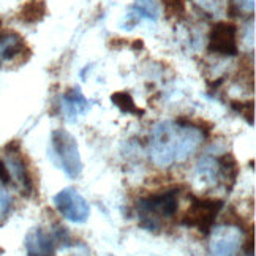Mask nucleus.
Listing matches in <instances>:
<instances>
[{
  "label": "nucleus",
  "mask_w": 256,
  "mask_h": 256,
  "mask_svg": "<svg viewBox=\"0 0 256 256\" xmlns=\"http://www.w3.org/2000/svg\"><path fill=\"white\" fill-rule=\"evenodd\" d=\"M132 12H134L140 18H146L149 21H156L158 19V4L155 0H138L132 6Z\"/></svg>",
  "instance_id": "nucleus-15"
},
{
  "label": "nucleus",
  "mask_w": 256,
  "mask_h": 256,
  "mask_svg": "<svg viewBox=\"0 0 256 256\" xmlns=\"http://www.w3.org/2000/svg\"><path fill=\"white\" fill-rule=\"evenodd\" d=\"M256 8V0H231L230 16L253 14Z\"/></svg>",
  "instance_id": "nucleus-16"
},
{
  "label": "nucleus",
  "mask_w": 256,
  "mask_h": 256,
  "mask_svg": "<svg viewBox=\"0 0 256 256\" xmlns=\"http://www.w3.org/2000/svg\"><path fill=\"white\" fill-rule=\"evenodd\" d=\"M27 256H56L54 236L46 232L43 228H32L26 236Z\"/></svg>",
  "instance_id": "nucleus-9"
},
{
  "label": "nucleus",
  "mask_w": 256,
  "mask_h": 256,
  "mask_svg": "<svg viewBox=\"0 0 256 256\" xmlns=\"http://www.w3.org/2000/svg\"><path fill=\"white\" fill-rule=\"evenodd\" d=\"M209 234L210 256H239L244 245V231L238 224H220Z\"/></svg>",
  "instance_id": "nucleus-5"
},
{
  "label": "nucleus",
  "mask_w": 256,
  "mask_h": 256,
  "mask_svg": "<svg viewBox=\"0 0 256 256\" xmlns=\"http://www.w3.org/2000/svg\"><path fill=\"white\" fill-rule=\"evenodd\" d=\"M90 103L82 95L80 87L68 88V92L62 96V112L68 122H76L78 114L87 112Z\"/></svg>",
  "instance_id": "nucleus-11"
},
{
  "label": "nucleus",
  "mask_w": 256,
  "mask_h": 256,
  "mask_svg": "<svg viewBox=\"0 0 256 256\" xmlns=\"http://www.w3.org/2000/svg\"><path fill=\"white\" fill-rule=\"evenodd\" d=\"M5 149H6V160L4 163L8 170L10 177L18 182L24 194H30L34 192V180L30 176V170H28L27 162L22 156L18 142H12Z\"/></svg>",
  "instance_id": "nucleus-8"
},
{
  "label": "nucleus",
  "mask_w": 256,
  "mask_h": 256,
  "mask_svg": "<svg viewBox=\"0 0 256 256\" xmlns=\"http://www.w3.org/2000/svg\"><path fill=\"white\" fill-rule=\"evenodd\" d=\"M194 179L206 186H215L218 182H223V174L220 168V162L215 156L206 155L196 163Z\"/></svg>",
  "instance_id": "nucleus-10"
},
{
  "label": "nucleus",
  "mask_w": 256,
  "mask_h": 256,
  "mask_svg": "<svg viewBox=\"0 0 256 256\" xmlns=\"http://www.w3.org/2000/svg\"><path fill=\"white\" fill-rule=\"evenodd\" d=\"M223 209L222 200H206V198H192L190 208L184 214L182 223L190 228L200 230L202 234H209L214 222Z\"/></svg>",
  "instance_id": "nucleus-4"
},
{
  "label": "nucleus",
  "mask_w": 256,
  "mask_h": 256,
  "mask_svg": "<svg viewBox=\"0 0 256 256\" xmlns=\"http://www.w3.org/2000/svg\"><path fill=\"white\" fill-rule=\"evenodd\" d=\"M168 18H180L185 13V0H160Z\"/></svg>",
  "instance_id": "nucleus-17"
},
{
  "label": "nucleus",
  "mask_w": 256,
  "mask_h": 256,
  "mask_svg": "<svg viewBox=\"0 0 256 256\" xmlns=\"http://www.w3.org/2000/svg\"><path fill=\"white\" fill-rule=\"evenodd\" d=\"M206 138L208 134L202 132V128L182 119L160 122L150 132V160L160 168L184 163L200 149Z\"/></svg>",
  "instance_id": "nucleus-1"
},
{
  "label": "nucleus",
  "mask_w": 256,
  "mask_h": 256,
  "mask_svg": "<svg viewBox=\"0 0 256 256\" xmlns=\"http://www.w3.org/2000/svg\"><path fill=\"white\" fill-rule=\"evenodd\" d=\"M51 152L52 160L60 168L66 177L78 179L82 172V160L78 147L76 138L64 128H57L51 136Z\"/></svg>",
  "instance_id": "nucleus-3"
},
{
  "label": "nucleus",
  "mask_w": 256,
  "mask_h": 256,
  "mask_svg": "<svg viewBox=\"0 0 256 256\" xmlns=\"http://www.w3.org/2000/svg\"><path fill=\"white\" fill-rule=\"evenodd\" d=\"M245 256H254V254H253V252H247V253H245Z\"/></svg>",
  "instance_id": "nucleus-21"
},
{
  "label": "nucleus",
  "mask_w": 256,
  "mask_h": 256,
  "mask_svg": "<svg viewBox=\"0 0 256 256\" xmlns=\"http://www.w3.org/2000/svg\"><path fill=\"white\" fill-rule=\"evenodd\" d=\"M10 180H12V177L8 174L6 166L2 160H0V184H8Z\"/></svg>",
  "instance_id": "nucleus-20"
},
{
  "label": "nucleus",
  "mask_w": 256,
  "mask_h": 256,
  "mask_svg": "<svg viewBox=\"0 0 256 256\" xmlns=\"http://www.w3.org/2000/svg\"><path fill=\"white\" fill-rule=\"evenodd\" d=\"M111 100L114 103L116 108H119V111H122L124 114H138V116H142L144 111L140 110L136 104H134V100L133 96L128 94V92H116L111 95Z\"/></svg>",
  "instance_id": "nucleus-14"
},
{
  "label": "nucleus",
  "mask_w": 256,
  "mask_h": 256,
  "mask_svg": "<svg viewBox=\"0 0 256 256\" xmlns=\"http://www.w3.org/2000/svg\"><path fill=\"white\" fill-rule=\"evenodd\" d=\"M179 209V190L170 188L162 193L146 196L136 204L141 224L147 230H158L160 218H172Z\"/></svg>",
  "instance_id": "nucleus-2"
},
{
  "label": "nucleus",
  "mask_w": 256,
  "mask_h": 256,
  "mask_svg": "<svg viewBox=\"0 0 256 256\" xmlns=\"http://www.w3.org/2000/svg\"><path fill=\"white\" fill-rule=\"evenodd\" d=\"M52 201L57 212L72 223L82 224L90 216V206L73 186H66V188L60 190L54 196Z\"/></svg>",
  "instance_id": "nucleus-6"
},
{
  "label": "nucleus",
  "mask_w": 256,
  "mask_h": 256,
  "mask_svg": "<svg viewBox=\"0 0 256 256\" xmlns=\"http://www.w3.org/2000/svg\"><path fill=\"white\" fill-rule=\"evenodd\" d=\"M48 14V6L44 0H27L18 12V19L22 24H38Z\"/></svg>",
  "instance_id": "nucleus-13"
},
{
  "label": "nucleus",
  "mask_w": 256,
  "mask_h": 256,
  "mask_svg": "<svg viewBox=\"0 0 256 256\" xmlns=\"http://www.w3.org/2000/svg\"><path fill=\"white\" fill-rule=\"evenodd\" d=\"M208 49L226 57L238 56V27L232 22H216L209 32Z\"/></svg>",
  "instance_id": "nucleus-7"
},
{
  "label": "nucleus",
  "mask_w": 256,
  "mask_h": 256,
  "mask_svg": "<svg viewBox=\"0 0 256 256\" xmlns=\"http://www.w3.org/2000/svg\"><path fill=\"white\" fill-rule=\"evenodd\" d=\"M232 110L239 112L245 120L253 124V116H254V103L253 102H232Z\"/></svg>",
  "instance_id": "nucleus-18"
},
{
  "label": "nucleus",
  "mask_w": 256,
  "mask_h": 256,
  "mask_svg": "<svg viewBox=\"0 0 256 256\" xmlns=\"http://www.w3.org/2000/svg\"><path fill=\"white\" fill-rule=\"evenodd\" d=\"M10 209H12V196L0 186V222L6 218Z\"/></svg>",
  "instance_id": "nucleus-19"
},
{
  "label": "nucleus",
  "mask_w": 256,
  "mask_h": 256,
  "mask_svg": "<svg viewBox=\"0 0 256 256\" xmlns=\"http://www.w3.org/2000/svg\"><path fill=\"white\" fill-rule=\"evenodd\" d=\"M30 49L24 43V38L16 32H6L0 35V65L14 60L22 52H28Z\"/></svg>",
  "instance_id": "nucleus-12"
},
{
  "label": "nucleus",
  "mask_w": 256,
  "mask_h": 256,
  "mask_svg": "<svg viewBox=\"0 0 256 256\" xmlns=\"http://www.w3.org/2000/svg\"><path fill=\"white\" fill-rule=\"evenodd\" d=\"M0 26H2V21H0Z\"/></svg>",
  "instance_id": "nucleus-22"
}]
</instances>
